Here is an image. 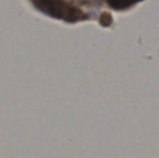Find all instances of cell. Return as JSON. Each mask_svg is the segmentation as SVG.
I'll use <instances>...</instances> for the list:
<instances>
[{"label": "cell", "instance_id": "obj_1", "mask_svg": "<svg viewBox=\"0 0 159 158\" xmlns=\"http://www.w3.org/2000/svg\"><path fill=\"white\" fill-rule=\"evenodd\" d=\"M44 14L67 22H76L89 18L79 7L69 0H31Z\"/></svg>", "mask_w": 159, "mask_h": 158}, {"label": "cell", "instance_id": "obj_2", "mask_svg": "<svg viewBox=\"0 0 159 158\" xmlns=\"http://www.w3.org/2000/svg\"><path fill=\"white\" fill-rule=\"evenodd\" d=\"M141 1H143V0H106L107 4L112 8L116 9V10L128 9Z\"/></svg>", "mask_w": 159, "mask_h": 158}]
</instances>
